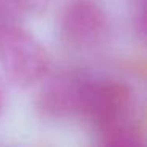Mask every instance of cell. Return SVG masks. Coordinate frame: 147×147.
I'll return each mask as SVG.
<instances>
[{
  "instance_id": "5",
  "label": "cell",
  "mask_w": 147,
  "mask_h": 147,
  "mask_svg": "<svg viewBox=\"0 0 147 147\" xmlns=\"http://www.w3.org/2000/svg\"><path fill=\"white\" fill-rule=\"evenodd\" d=\"M100 147H144V141L141 131H130L101 138Z\"/></svg>"
},
{
  "instance_id": "7",
  "label": "cell",
  "mask_w": 147,
  "mask_h": 147,
  "mask_svg": "<svg viewBox=\"0 0 147 147\" xmlns=\"http://www.w3.org/2000/svg\"><path fill=\"white\" fill-rule=\"evenodd\" d=\"M19 21V13L10 0H0V26Z\"/></svg>"
},
{
  "instance_id": "4",
  "label": "cell",
  "mask_w": 147,
  "mask_h": 147,
  "mask_svg": "<svg viewBox=\"0 0 147 147\" xmlns=\"http://www.w3.org/2000/svg\"><path fill=\"white\" fill-rule=\"evenodd\" d=\"M92 76L81 70L65 68L57 73H49L41 81L35 100L40 115L51 120H65L71 117H82L84 100Z\"/></svg>"
},
{
  "instance_id": "3",
  "label": "cell",
  "mask_w": 147,
  "mask_h": 147,
  "mask_svg": "<svg viewBox=\"0 0 147 147\" xmlns=\"http://www.w3.org/2000/svg\"><path fill=\"white\" fill-rule=\"evenodd\" d=\"M57 30L71 49L92 51L108 38V11L101 0H65L57 18Z\"/></svg>"
},
{
  "instance_id": "8",
  "label": "cell",
  "mask_w": 147,
  "mask_h": 147,
  "mask_svg": "<svg viewBox=\"0 0 147 147\" xmlns=\"http://www.w3.org/2000/svg\"><path fill=\"white\" fill-rule=\"evenodd\" d=\"M3 105H5V98H3V92H2V89H0V112H2V109H3Z\"/></svg>"
},
{
  "instance_id": "2",
  "label": "cell",
  "mask_w": 147,
  "mask_h": 147,
  "mask_svg": "<svg viewBox=\"0 0 147 147\" xmlns=\"http://www.w3.org/2000/svg\"><path fill=\"white\" fill-rule=\"evenodd\" d=\"M0 65L18 87H32L51 73V55L19 21L0 26Z\"/></svg>"
},
{
  "instance_id": "1",
  "label": "cell",
  "mask_w": 147,
  "mask_h": 147,
  "mask_svg": "<svg viewBox=\"0 0 147 147\" xmlns=\"http://www.w3.org/2000/svg\"><path fill=\"white\" fill-rule=\"evenodd\" d=\"M81 119L90 122L101 138L139 131L136 93L122 81L92 78Z\"/></svg>"
},
{
  "instance_id": "6",
  "label": "cell",
  "mask_w": 147,
  "mask_h": 147,
  "mask_svg": "<svg viewBox=\"0 0 147 147\" xmlns=\"http://www.w3.org/2000/svg\"><path fill=\"white\" fill-rule=\"evenodd\" d=\"M19 14H40L49 7L52 0H10Z\"/></svg>"
}]
</instances>
